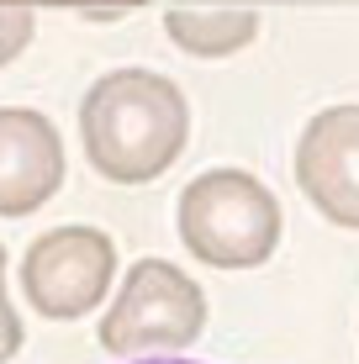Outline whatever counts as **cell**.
<instances>
[{
	"label": "cell",
	"instance_id": "obj_5",
	"mask_svg": "<svg viewBox=\"0 0 359 364\" xmlns=\"http://www.w3.org/2000/svg\"><path fill=\"white\" fill-rule=\"evenodd\" d=\"M296 185L333 228L359 232V106H328L296 143Z\"/></svg>",
	"mask_w": 359,
	"mask_h": 364
},
{
	"label": "cell",
	"instance_id": "obj_4",
	"mask_svg": "<svg viewBox=\"0 0 359 364\" xmlns=\"http://www.w3.org/2000/svg\"><path fill=\"white\" fill-rule=\"evenodd\" d=\"M117 280V243L101 228H53L21 259V296L37 317L74 322L90 317Z\"/></svg>",
	"mask_w": 359,
	"mask_h": 364
},
{
	"label": "cell",
	"instance_id": "obj_2",
	"mask_svg": "<svg viewBox=\"0 0 359 364\" xmlns=\"http://www.w3.org/2000/svg\"><path fill=\"white\" fill-rule=\"evenodd\" d=\"M280 232L286 211L249 169H206L180 191V243L212 269H259Z\"/></svg>",
	"mask_w": 359,
	"mask_h": 364
},
{
	"label": "cell",
	"instance_id": "obj_8",
	"mask_svg": "<svg viewBox=\"0 0 359 364\" xmlns=\"http://www.w3.org/2000/svg\"><path fill=\"white\" fill-rule=\"evenodd\" d=\"M6 11H32V6H64V11H95V16H127L148 0H0Z\"/></svg>",
	"mask_w": 359,
	"mask_h": 364
},
{
	"label": "cell",
	"instance_id": "obj_9",
	"mask_svg": "<svg viewBox=\"0 0 359 364\" xmlns=\"http://www.w3.org/2000/svg\"><path fill=\"white\" fill-rule=\"evenodd\" d=\"M21 348V317H16V301L6 291V248H0V364H11Z\"/></svg>",
	"mask_w": 359,
	"mask_h": 364
},
{
	"label": "cell",
	"instance_id": "obj_1",
	"mask_svg": "<svg viewBox=\"0 0 359 364\" xmlns=\"http://www.w3.org/2000/svg\"><path fill=\"white\" fill-rule=\"evenodd\" d=\"M80 137L101 180L148 185L185 154L191 106L180 85L154 69H111L80 100Z\"/></svg>",
	"mask_w": 359,
	"mask_h": 364
},
{
	"label": "cell",
	"instance_id": "obj_7",
	"mask_svg": "<svg viewBox=\"0 0 359 364\" xmlns=\"http://www.w3.org/2000/svg\"><path fill=\"white\" fill-rule=\"evenodd\" d=\"M164 32L195 58H227V53H238V48L254 43L259 16L243 11V6H232V11H169Z\"/></svg>",
	"mask_w": 359,
	"mask_h": 364
},
{
	"label": "cell",
	"instance_id": "obj_6",
	"mask_svg": "<svg viewBox=\"0 0 359 364\" xmlns=\"http://www.w3.org/2000/svg\"><path fill=\"white\" fill-rule=\"evenodd\" d=\"M64 185V143L43 111L0 106V217H32Z\"/></svg>",
	"mask_w": 359,
	"mask_h": 364
},
{
	"label": "cell",
	"instance_id": "obj_3",
	"mask_svg": "<svg viewBox=\"0 0 359 364\" xmlns=\"http://www.w3.org/2000/svg\"><path fill=\"white\" fill-rule=\"evenodd\" d=\"M206 328V291L169 259H138L122 280L117 301L101 317L106 354H154V348H191Z\"/></svg>",
	"mask_w": 359,
	"mask_h": 364
},
{
	"label": "cell",
	"instance_id": "obj_10",
	"mask_svg": "<svg viewBox=\"0 0 359 364\" xmlns=\"http://www.w3.org/2000/svg\"><path fill=\"white\" fill-rule=\"evenodd\" d=\"M138 364H195V359H138Z\"/></svg>",
	"mask_w": 359,
	"mask_h": 364
}]
</instances>
